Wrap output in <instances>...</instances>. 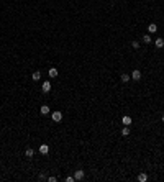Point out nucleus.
<instances>
[{"label": "nucleus", "instance_id": "obj_9", "mask_svg": "<svg viewBox=\"0 0 164 182\" xmlns=\"http://www.w3.org/2000/svg\"><path fill=\"white\" fill-rule=\"evenodd\" d=\"M138 180H139V182H146V180H148V174L141 172V174L138 176Z\"/></svg>", "mask_w": 164, "mask_h": 182}, {"label": "nucleus", "instance_id": "obj_7", "mask_svg": "<svg viewBox=\"0 0 164 182\" xmlns=\"http://www.w3.org/2000/svg\"><path fill=\"white\" fill-rule=\"evenodd\" d=\"M74 179H76V180H81V179H84V171H76Z\"/></svg>", "mask_w": 164, "mask_h": 182}, {"label": "nucleus", "instance_id": "obj_6", "mask_svg": "<svg viewBox=\"0 0 164 182\" xmlns=\"http://www.w3.org/2000/svg\"><path fill=\"white\" fill-rule=\"evenodd\" d=\"M40 113H41V115H48V113H49V107H48V105H41Z\"/></svg>", "mask_w": 164, "mask_h": 182}, {"label": "nucleus", "instance_id": "obj_17", "mask_svg": "<svg viewBox=\"0 0 164 182\" xmlns=\"http://www.w3.org/2000/svg\"><path fill=\"white\" fill-rule=\"evenodd\" d=\"M131 46H133L135 49H138V48H139V43H138V41H131Z\"/></svg>", "mask_w": 164, "mask_h": 182}, {"label": "nucleus", "instance_id": "obj_14", "mask_svg": "<svg viewBox=\"0 0 164 182\" xmlns=\"http://www.w3.org/2000/svg\"><path fill=\"white\" fill-rule=\"evenodd\" d=\"M121 135H123V136H128V135H130V128H128L126 125L121 128Z\"/></svg>", "mask_w": 164, "mask_h": 182}, {"label": "nucleus", "instance_id": "obj_5", "mask_svg": "<svg viewBox=\"0 0 164 182\" xmlns=\"http://www.w3.org/2000/svg\"><path fill=\"white\" fill-rule=\"evenodd\" d=\"M40 153L41 154H48V153H49V146L48 144H41L40 146Z\"/></svg>", "mask_w": 164, "mask_h": 182}, {"label": "nucleus", "instance_id": "obj_16", "mask_svg": "<svg viewBox=\"0 0 164 182\" xmlns=\"http://www.w3.org/2000/svg\"><path fill=\"white\" fill-rule=\"evenodd\" d=\"M120 79H121V82H128V80H130L131 77H130L128 74H121V77H120Z\"/></svg>", "mask_w": 164, "mask_h": 182}, {"label": "nucleus", "instance_id": "obj_1", "mask_svg": "<svg viewBox=\"0 0 164 182\" xmlns=\"http://www.w3.org/2000/svg\"><path fill=\"white\" fill-rule=\"evenodd\" d=\"M51 118H53V121L59 123V121L62 120V113H61V112H53V113H51Z\"/></svg>", "mask_w": 164, "mask_h": 182}, {"label": "nucleus", "instance_id": "obj_3", "mask_svg": "<svg viewBox=\"0 0 164 182\" xmlns=\"http://www.w3.org/2000/svg\"><path fill=\"white\" fill-rule=\"evenodd\" d=\"M49 90H51V82H49V80H44V82H43V92L48 94Z\"/></svg>", "mask_w": 164, "mask_h": 182}, {"label": "nucleus", "instance_id": "obj_11", "mask_svg": "<svg viewBox=\"0 0 164 182\" xmlns=\"http://www.w3.org/2000/svg\"><path fill=\"white\" fill-rule=\"evenodd\" d=\"M141 40H143V43H144V44H149V43H151V36H149V34H144V36H143L141 38Z\"/></svg>", "mask_w": 164, "mask_h": 182}, {"label": "nucleus", "instance_id": "obj_2", "mask_svg": "<svg viewBox=\"0 0 164 182\" xmlns=\"http://www.w3.org/2000/svg\"><path fill=\"white\" fill-rule=\"evenodd\" d=\"M131 121H133V120H131V117H128V115L121 117V123H123V125H126V126H130V125H131Z\"/></svg>", "mask_w": 164, "mask_h": 182}, {"label": "nucleus", "instance_id": "obj_13", "mask_svg": "<svg viewBox=\"0 0 164 182\" xmlns=\"http://www.w3.org/2000/svg\"><path fill=\"white\" fill-rule=\"evenodd\" d=\"M33 154H34V151L31 148H26V151H25V156L26 157H33Z\"/></svg>", "mask_w": 164, "mask_h": 182}, {"label": "nucleus", "instance_id": "obj_10", "mask_svg": "<svg viewBox=\"0 0 164 182\" xmlns=\"http://www.w3.org/2000/svg\"><path fill=\"white\" fill-rule=\"evenodd\" d=\"M31 79H33V80H40L41 79V72L40 71H34L33 76H31Z\"/></svg>", "mask_w": 164, "mask_h": 182}, {"label": "nucleus", "instance_id": "obj_20", "mask_svg": "<svg viewBox=\"0 0 164 182\" xmlns=\"http://www.w3.org/2000/svg\"><path fill=\"white\" fill-rule=\"evenodd\" d=\"M161 120H162V121H164V115H162V117H161Z\"/></svg>", "mask_w": 164, "mask_h": 182}, {"label": "nucleus", "instance_id": "obj_4", "mask_svg": "<svg viewBox=\"0 0 164 182\" xmlns=\"http://www.w3.org/2000/svg\"><path fill=\"white\" fill-rule=\"evenodd\" d=\"M131 79H135V80H139V79H141V72H139L138 69H135V71L131 72Z\"/></svg>", "mask_w": 164, "mask_h": 182}, {"label": "nucleus", "instance_id": "obj_19", "mask_svg": "<svg viewBox=\"0 0 164 182\" xmlns=\"http://www.w3.org/2000/svg\"><path fill=\"white\" fill-rule=\"evenodd\" d=\"M48 180H49V182H56V177L51 176V177H48Z\"/></svg>", "mask_w": 164, "mask_h": 182}, {"label": "nucleus", "instance_id": "obj_12", "mask_svg": "<svg viewBox=\"0 0 164 182\" xmlns=\"http://www.w3.org/2000/svg\"><path fill=\"white\" fill-rule=\"evenodd\" d=\"M148 31H149V33H156V31H158V26H156L154 23H151V25L148 26Z\"/></svg>", "mask_w": 164, "mask_h": 182}, {"label": "nucleus", "instance_id": "obj_18", "mask_svg": "<svg viewBox=\"0 0 164 182\" xmlns=\"http://www.w3.org/2000/svg\"><path fill=\"white\" fill-rule=\"evenodd\" d=\"M76 179H74V176H67L66 177V182H74Z\"/></svg>", "mask_w": 164, "mask_h": 182}, {"label": "nucleus", "instance_id": "obj_8", "mask_svg": "<svg viewBox=\"0 0 164 182\" xmlns=\"http://www.w3.org/2000/svg\"><path fill=\"white\" fill-rule=\"evenodd\" d=\"M154 44H156V48H162L164 46V40L162 38H158V40H154Z\"/></svg>", "mask_w": 164, "mask_h": 182}, {"label": "nucleus", "instance_id": "obj_15", "mask_svg": "<svg viewBox=\"0 0 164 182\" xmlns=\"http://www.w3.org/2000/svg\"><path fill=\"white\" fill-rule=\"evenodd\" d=\"M56 76H58V69H56V67H51V69H49V77H56Z\"/></svg>", "mask_w": 164, "mask_h": 182}]
</instances>
